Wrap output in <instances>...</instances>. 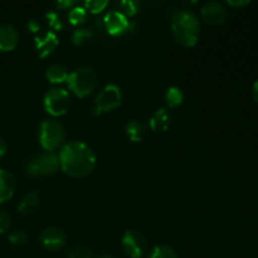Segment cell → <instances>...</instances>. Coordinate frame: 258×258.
<instances>
[{"instance_id": "cell-1", "label": "cell", "mask_w": 258, "mask_h": 258, "mask_svg": "<svg viewBox=\"0 0 258 258\" xmlns=\"http://www.w3.org/2000/svg\"><path fill=\"white\" fill-rule=\"evenodd\" d=\"M58 160L60 169L73 178L88 175L96 166L95 153L82 141H70L64 144L59 151Z\"/></svg>"}, {"instance_id": "cell-2", "label": "cell", "mask_w": 258, "mask_h": 258, "mask_svg": "<svg viewBox=\"0 0 258 258\" xmlns=\"http://www.w3.org/2000/svg\"><path fill=\"white\" fill-rule=\"evenodd\" d=\"M174 38L183 47H194L201 35V23L198 17L189 10H180L171 20Z\"/></svg>"}, {"instance_id": "cell-3", "label": "cell", "mask_w": 258, "mask_h": 258, "mask_svg": "<svg viewBox=\"0 0 258 258\" xmlns=\"http://www.w3.org/2000/svg\"><path fill=\"white\" fill-rule=\"evenodd\" d=\"M68 87L78 97H86L96 90L98 85V77L95 70L87 66L76 68L68 76Z\"/></svg>"}, {"instance_id": "cell-4", "label": "cell", "mask_w": 258, "mask_h": 258, "mask_svg": "<svg viewBox=\"0 0 258 258\" xmlns=\"http://www.w3.org/2000/svg\"><path fill=\"white\" fill-rule=\"evenodd\" d=\"M64 140L66 133L62 123L53 118L42 121L39 126V141L45 151L53 153L58 148L63 146Z\"/></svg>"}, {"instance_id": "cell-5", "label": "cell", "mask_w": 258, "mask_h": 258, "mask_svg": "<svg viewBox=\"0 0 258 258\" xmlns=\"http://www.w3.org/2000/svg\"><path fill=\"white\" fill-rule=\"evenodd\" d=\"M59 168V160L54 153L44 151L33 156L25 164V173L29 176H48L54 174Z\"/></svg>"}, {"instance_id": "cell-6", "label": "cell", "mask_w": 258, "mask_h": 258, "mask_svg": "<svg viewBox=\"0 0 258 258\" xmlns=\"http://www.w3.org/2000/svg\"><path fill=\"white\" fill-rule=\"evenodd\" d=\"M121 103H122V91L117 85L111 83L105 86L97 95L92 106V113L100 115L103 112H110L120 107Z\"/></svg>"}, {"instance_id": "cell-7", "label": "cell", "mask_w": 258, "mask_h": 258, "mask_svg": "<svg viewBox=\"0 0 258 258\" xmlns=\"http://www.w3.org/2000/svg\"><path fill=\"white\" fill-rule=\"evenodd\" d=\"M44 108L49 115L62 116L68 111L71 105V97L68 91L60 87H52L44 96Z\"/></svg>"}, {"instance_id": "cell-8", "label": "cell", "mask_w": 258, "mask_h": 258, "mask_svg": "<svg viewBox=\"0 0 258 258\" xmlns=\"http://www.w3.org/2000/svg\"><path fill=\"white\" fill-rule=\"evenodd\" d=\"M121 246L123 252L131 258H140L145 253L148 241L143 232L139 229H128L125 232L121 239Z\"/></svg>"}, {"instance_id": "cell-9", "label": "cell", "mask_w": 258, "mask_h": 258, "mask_svg": "<svg viewBox=\"0 0 258 258\" xmlns=\"http://www.w3.org/2000/svg\"><path fill=\"white\" fill-rule=\"evenodd\" d=\"M202 18L211 25H219L228 18V10L226 5L219 2H208L202 7Z\"/></svg>"}, {"instance_id": "cell-10", "label": "cell", "mask_w": 258, "mask_h": 258, "mask_svg": "<svg viewBox=\"0 0 258 258\" xmlns=\"http://www.w3.org/2000/svg\"><path fill=\"white\" fill-rule=\"evenodd\" d=\"M128 25L127 17L118 10L108 12L103 18V27L111 35H121L128 29Z\"/></svg>"}, {"instance_id": "cell-11", "label": "cell", "mask_w": 258, "mask_h": 258, "mask_svg": "<svg viewBox=\"0 0 258 258\" xmlns=\"http://www.w3.org/2000/svg\"><path fill=\"white\" fill-rule=\"evenodd\" d=\"M40 242L44 248L49 251H58L66 244V233L58 227H48L40 233Z\"/></svg>"}, {"instance_id": "cell-12", "label": "cell", "mask_w": 258, "mask_h": 258, "mask_svg": "<svg viewBox=\"0 0 258 258\" xmlns=\"http://www.w3.org/2000/svg\"><path fill=\"white\" fill-rule=\"evenodd\" d=\"M35 49L40 58L48 57L52 54L58 47V37L54 32H47L43 34L37 35L34 40Z\"/></svg>"}, {"instance_id": "cell-13", "label": "cell", "mask_w": 258, "mask_h": 258, "mask_svg": "<svg viewBox=\"0 0 258 258\" xmlns=\"http://www.w3.org/2000/svg\"><path fill=\"white\" fill-rule=\"evenodd\" d=\"M19 42V34L12 24H0V50L10 52Z\"/></svg>"}, {"instance_id": "cell-14", "label": "cell", "mask_w": 258, "mask_h": 258, "mask_svg": "<svg viewBox=\"0 0 258 258\" xmlns=\"http://www.w3.org/2000/svg\"><path fill=\"white\" fill-rule=\"evenodd\" d=\"M15 178L9 170L0 169V204L8 202L15 191Z\"/></svg>"}, {"instance_id": "cell-15", "label": "cell", "mask_w": 258, "mask_h": 258, "mask_svg": "<svg viewBox=\"0 0 258 258\" xmlns=\"http://www.w3.org/2000/svg\"><path fill=\"white\" fill-rule=\"evenodd\" d=\"M173 116L168 108H159L150 118V127L154 131H166L171 125Z\"/></svg>"}, {"instance_id": "cell-16", "label": "cell", "mask_w": 258, "mask_h": 258, "mask_svg": "<svg viewBox=\"0 0 258 258\" xmlns=\"http://www.w3.org/2000/svg\"><path fill=\"white\" fill-rule=\"evenodd\" d=\"M126 135L133 143H140L148 135V126L139 120H133L126 123Z\"/></svg>"}, {"instance_id": "cell-17", "label": "cell", "mask_w": 258, "mask_h": 258, "mask_svg": "<svg viewBox=\"0 0 258 258\" xmlns=\"http://www.w3.org/2000/svg\"><path fill=\"white\" fill-rule=\"evenodd\" d=\"M45 76H47L48 81L52 83H63L68 80V73L67 68L63 64H59V63H54V64H50L49 67L47 68V72H45Z\"/></svg>"}, {"instance_id": "cell-18", "label": "cell", "mask_w": 258, "mask_h": 258, "mask_svg": "<svg viewBox=\"0 0 258 258\" xmlns=\"http://www.w3.org/2000/svg\"><path fill=\"white\" fill-rule=\"evenodd\" d=\"M38 204H39V194H38L35 190H32L28 194H25L24 198L20 201L19 207H18V211H19L22 214H29L37 208Z\"/></svg>"}, {"instance_id": "cell-19", "label": "cell", "mask_w": 258, "mask_h": 258, "mask_svg": "<svg viewBox=\"0 0 258 258\" xmlns=\"http://www.w3.org/2000/svg\"><path fill=\"white\" fill-rule=\"evenodd\" d=\"M165 101L166 105L170 108L178 107V106H180L184 101L183 91L179 87H176V86H171V87H169L168 90H166Z\"/></svg>"}, {"instance_id": "cell-20", "label": "cell", "mask_w": 258, "mask_h": 258, "mask_svg": "<svg viewBox=\"0 0 258 258\" xmlns=\"http://www.w3.org/2000/svg\"><path fill=\"white\" fill-rule=\"evenodd\" d=\"M149 258H178V253L173 247L166 246V244H159L151 249Z\"/></svg>"}, {"instance_id": "cell-21", "label": "cell", "mask_w": 258, "mask_h": 258, "mask_svg": "<svg viewBox=\"0 0 258 258\" xmlns=\"http://www.w3.org/2000/svg\"><path fill=\"white\" fill-rule=\"evenodd\" d=\"M93 37V33L88 28H80V29L75 30L72 34V42L73 44L81 47V45L86 44L91 38Z\"/></svg>"}, {"instance_id": "cell-22", "label": "cell", "mask_w": 258, "mask_h": 258, "mask_svg": "<svg viewBox=\"0 0 258 258\" xmlns=\"http://www.w3.org/2000/svg\"><path fill=\"white\" fill-rule=\"evenodd\" d=\"M86 17H87V12L82 7H75L68 13V20L72 25H80L85 23Z\"/></svg>"}, {"instance_id": "cell-23", "label": "cell", "mask_w": 258, "mask_h": 258, "mask_svg": "<svg viewBox=\"0 0 258 258\" xmlns=\"http://www.w3.org/2000/svg\"><path fill=\"white\" fill-rule=\"evenodd\" d=\"M67 258H93V252L86 246H73L68 249Z\"/></svg>"}, {"instance_id": "cell-24", "label": "cell", "mask_w": 258, "mask_h": 258, "mask_svg": "<svg viewBox=\"0 0 258 258\" xmlns=\"http://www.w3.org/2000/svg\"><path fill=\"white\" fill-rule=\"evenodd\" d=\"M8 238H9L10 243L14 244V246H22L28 241V234L22 229H15V231L10 232Z\"/></svg>"}, {"instance_id": "cell-25", "label": "cell", "mask_w": 258, "mask_h": 258, "mask_svg": "<svg viewBox=\"0 0 258 258\" xmlns=\"http://www.w3.org/2000/svg\"><path fill=\"white\" fill-rule=\"evenodd\" d=\"M108 5L107 0H88V2L85 3V9L90 10L93 14H97V13H101L106 7Z\"/></svg>"}, {"instance_id": "cell-26", "label": "cell", "mask_w": 258, "mask_h": 258, "mask_svg": "<svg viewBox=\"0 0 258 258\" xmlns=\"http://www.w3.org/2000/svg\"><path fill=\"white\" fill-rule=\"evenodd\" d=\"M139 4L138 2H133V0H125V2L121 3V10H122V14H125L126 17H131V15H135L139 12Z\"/></svg>"}, {"instance_id": "cell-27", "label": "cell", "mask_w": 258, "mask_h": 258, "mask_svg": "<svg viewBox=\"0 0 258 258\" xmlns=\"http://www.w3.org/2000/svg\"><path fill=\"white\" fill-rule=\"evenodd\" d=\"M47 19H48V23H49L50 28H53L54 30H60L63 28V22L62 19H60L59 15L57 14L55 12H49L47 15Z\"/></svg>"}, {"instance_id": "cell-28", "label": "cell", "mask_w": 258, "mask_h": 258, "mask_svg": "<svg viewBox=\"0 0 258 258\" xmlns=\"http://www.w3.org/2000/svg\"><path fill=\"white\" fill-rule=\"evenodd\" d=\"M12 226V217L7 212L0 211V234L5 233L10 229Z\"/></svg>"}, {"instance_id": "cell-29", "label": "cell", "mask_w": 258, "mask_h": 258, "mask_svg": "<svg viewBox=\"0 0 258 258\" xmlns=\"http://www.w3.org/2000/svg\"><path fill=\"white\" fill-rule=\"evenodd\" d=\"M73 4H75V3H73L72 0H58V2H55V5H57L59 9H67V8L72 7Z\"/></svg>"}, {"instance_id": "cell-30", "label": "cell", "mask_w": 258, "mask_h": 258, "mask_svg": "<svg viewBox=\"0 0 258 258\" xmlns=\"http://www.w3.org/2000/svg\"><path fill=\"white\" fill-rule=\"evenodd\" d=\"M28 28H29V30H30V32H33V33H37V32H39V29H40V25H39V23L37 22V20L32 19V20H29V23H28Z\"/></svg>"}, {"instance_id": "cell-31", "label": "cell", "mask_w": 258, "mask_h": 258, "mask_svg": "<svg viewBox=\"0 0 258 258\" xmlns=\"http://www.w3.org/2000/svg\"><path fill=\"white\" fill-rule=\"evenodd\" d=\"M7 150H8V145H7V141L4 140V139L0 136V158H3V156L7 154Z\"/></svg>"}, {"instance_id": "cell-32", "label": "cell", "mask_w": 258, "mask_h": 258, "mask_svg": "<svg viewBox=\"0 0 258 258\" xmlns=\"http://www.w3.org/2000/svg\"><path fill=\"white\" fill-rule=\"evenodd\" d=\"M252 96H253V100L258 103V80L253 83V87H252Z\"/></svg>"}, {"instance_id": "cell-33", "label": "cell", "mask_w": 258, "mask_h": 258, "mask_svg": "<svg viewBox=\"0 0 258 258\" xmlns=\"http://www.w3.org/2000/svg\"><path fill=\"white\" fill-rule=\"evenodd\" d=\"M248 3V0H242V2H228V4L232 5V7H244Z\"/></svg>"}, {"instance_id": "cell-34", "label": "cell", "mask_w": 258, "mask_h": 258, "mask_svg": "<svg viewBox=\"0 0 258 258\" xmlns=\"http://www.w3.org/2000/svg\"><path fill=\"white\" fill-rule=\"evenodd\" d=\"M98 258H113V257H111V256H107V254H102V256H100Z\"/></svg>"}]
</instances>
